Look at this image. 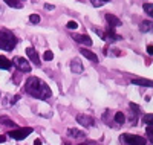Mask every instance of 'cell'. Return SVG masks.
<instances>
[{
  "label": "cell",
  "instance_id": "6da1fadb",
  "mask_svg": "<svg viewBox=\"0 0 153 145\" xmlns=\"http://www.w3.org/2000/svg\"><path fill=\"white\" fill-rule=\"evenodd\" d=\"M25 90H26V93H29L32 98L42 99V101H48L52 96V92H51L49 86L37 76L28 78L26 83H25Z\"/></svg>",
  "mask_w": 153,
  "mask_h": 145
},
{
  "label": "cell",
  "instance_id": "7a4b0ae2",
  "mask_svg": "<svg viewBox=\"0 0 153 145\" xmlns=\"http://www.w3.org/2000/svg\"><path fill=\"white\" fill-rule=\"evenodd\" d=\"M17 44V38L8 29H0V47L5 50H12Z\"/></svg>",
  "mask_w": 153,
  "mask_h": 145
},
{
  "label": "cell",
  "instance_id": "3957f363",
  "mask_svg": "<svg viewBox=\"0 0 153 145\" xmlns=\"http://www.w3.org/2000/svg\"><path fill=\"white\" fill-rule=\"evenodd\" d=\"M120 141L123 142V145H146L147 141L143 136L138 135H121Z\"/></svg>",
  "mask_w": 153,
  "mask_h": 145
},
{
  "label": "cell",
  "instance_id": "277c9868",
  "mask_svg": "<svg viewBox=\"0 0 153 145\" xmlns=\"http://www.w3.org/2000/svg\"><path fill=\"white\" fill-rule=\"evenodd\" d=\"M32 128L31 127H25V128H19V130H12L11 133H9V138L12 139H16V141H22L25 138H28L31 133H32Z\"/></svg>",
  "mask_w": 153,
  "mask_h": 145
},
{
  "label": "cell",
  "instance_id": "5b68a950",
  "mask_svg": "<svg viewBox=\"0 0 153 145\" xmlns=\"http://www.w3.org/2000/svg\"><path fill=\"white\" fill-rule=\"evenodd\" d=\"M76 121H78V124L83 125V127H94L95 125L94 118L89 116V115H84V113H80L78 116H76Z\"/></svg>",
  "mask_w": 153,
  "mask_h": 145
},
{
  "label": "cell",
  "instance_id": "8992f818",
  "mask_svg": "<svg viewBox=\"0 0 153 145\" xmlns=\"http://www.w3.org/2000/svg\"><path fill=\"white\" fill-rule=\"evenodd\" d=\"M14 64L17 66L22 72H25V73L31 72V64L28 63V60H25L23 57H16L14 58Z\"/></svg>",
  "mask_w": 153,
  "mask_h": 145
},
{
  "label": "cell",
  "instance_id": "52a82bcc",
  "mask_svg": "<svg viewBox=\"0 0 153 145\" xmlns=\"http://www.w3.org/2000/svg\"><path fill=\"white\" fill-rule=\"evenodd\" d=\"M26 55H28V58L37 66V67H40V66H42V60H40V57H38L37 50H35L34 47H26Z\"/></svg>",
  "mask_w": 153,
  "mask_h": 145
},
{
  "label": "cell",
  "instance_id": "ba28073f",
  "mask_svg": "<svg viewBox=\"0 0 153 145\" xmlns=\"http://www.w3.org/2000/svg\"><path fill=\"white\" fill-rule=\"evenodd\" d=\"M72 38H74L75 41L81 43V44H86V46H92V38L89 37V35H86V34H74V35H72Z\"/></svg>",
  "mask_w": 153,
  "mask_h": 145
},
{
  "label": "cell",
  "instance_id": "9c48e42d",
  "mask_svg": "<svg viewBox=\"0 0 153 145\" xmlns=\"http://www.w3.org/2000/svg\"><path fill=\"white\" fill-rule=\"evenodd\" d=\"M106 21L109 23V28H112V29L120 28V26L123 24L121 20H120L117 16H113V14H106Z\"/></svg>",
  "mask_w": 153,
  "mask_h": 145
},
{
  "label": "cell",
  "instance_id": "30bf717a",
  "mask_svg": "<svg viewBox=\"0 0 153 145\" xmlns=\"http://www.w3.org/2000/svg\"><path fill=\"white\" fill-rule=\"evenodd\" d=\"M71 70H72L74 73H76V75L83 73V64H81V61L76 60V58H74V60L71 61Z\"/></svg>",
  "mask_w": 153,
  "mask_h": 145
},
{
  "label": "cell",
  "instance_id": "8fae6325",
  "mask_svg": "<svg viewBox=\"0 0 153 145\" xmlns=\"http://www.w3.org/2000/svg\"><path fill=\"white\" fill-rule=\"evenodd\" d=\"M80 52H81V55H83V57H86L87 60H91V61H94V63H97V61H98V55H97V54H94L92 50L81 47V49H80Z\"/></svg>",
  "mask_w": 153,
  "mask_h": 145
},
{
  "label": "cell",
  "instance_id": "7c38bea8",
  "mask_svg": "<svg viewBox=\"0 0 153 145\" xmlns=\"http://www.w3.org/2000/svg\"><path fill=\"white\" fill-rule=\"evenodd\" d=\"M68 136L74 138V139H83V138H86V133H83L81 130H76V128H69L68 130Z\"/></svg>",
  "mask_w": 153,
  "mask_h": 145
},
{
  "label": "cell",
  "instance_id": "4fadbf2b",
  "mask_svg": "<svg viewBox=\"0 0 153 145\" xmlns=\"http://www.w3.org/2000/svg\"><path fill=\"white\" fill-rule=\"evenodd\" d=\"M132 84L141 86V87H152V80H143V78H135L132 80Z\"/></svg>",
  "mask_w": 153,
  "mask_h": 145
},
{
  "label": "cell",
  "instance_id": "5bb4252c",
  "mask_svg": "<svg viewBox=\"0 0 153 145\" xmlns=\"http://www.w3.org/2000/svg\"><path fill=\"white\" fill-rule=\"evenodd\" d=\"M139 31L141 32H150L152 31V20H146L139 23Z\"/></svg>",
  "mask_w": 153,
  "mask_h": 145
},
{
  "label": "cell",
  "instance_id": "9a60e30c",
  "mask_svg": "<svg viewBox=\"0 0 153 145\" xmlns=\"http://www.w3.org/2000/svg\"><path fill=\"white\" fill-rule=\"evenodd\" d=\"M0 69H3V70L11 69V60H8L3 55H0Z\"/></svg>",
  "mask_w": 153,
  "mask_h": 145
},
{
  "label": "cell",
  "instance_id": "2e32d148",
  "mask_svg": "<svg viewBox=\"0 0 153 145\" xmlns=\"http://www.w3.org/2000/svg\"><path fill=\"white\" fill-rule=\"evenodd\" d=\"M5 3L11 8H16V9H22L23 8V3L20 2V0H5Z\"/></svg>",
  "mask_w": 153,
  "mask_h": 145
},
{
  "label": "cell",
  "instance_id": "e0dca14e",
  "mask_svg": "<svg viewBox=\"0 0 153 145\" xmlns=\"http://www.w3.org/2000/svg\"><path fill=\"white\" fill-rule=\"evenodd\" d=\"M106 35H109V37H107V40H110V41H118V40H121V35L115 34L112 28H109V31L106 32Z\"/></svg>",
  "mask_w": 153,
  "mask_h": 145
},
{
  "label": "cell",
  "instance_id": "ac0fdd59",
  "mask_svg": "<svg viewBox=\"0 0 153 145\" xmlns=\"http://www.w3.org/2000/svg\"><path fill=\"white\" fill-rule=\"evenodd\" d=\"M115 122H117L118 125H123L126 122V116L123 112H118V113H115Z\"/></svg>",
  "mask_w": 153,
  "mask_h": 145
},
{
  "label": "cell",
  "instance_id": "d6986e66",
  "mask_svg": "<svg viewBox=\"0 0 153 145\" xmlns=\"http://www.w3.org/2000/svg\"><path fill=\"white\" fill-rule=\"evenodd\" d=\"M0 124L8 125V127H16V122H14V121H11L8 116H0Z\"/></svg>",
  "mask_w": 153,
  "mask_h": 145
},
{
  "label": "cell",
  "instance_id": "ffe728a7",
  "mask_svg": "<svg viewBox=\"0 0 153 145\" xmlns=\"http://www.w3.org/2000/svg\"><path fill=\"white\" fill-rule=\"evenodd\" d=\"M29 21H31V24L40 23V16H38V14H31V16H29Z\"/></svg>",
  "mask_w": 153,
  "mask_h": 145
},
{
  "label": "cell",
  "instance_id": "44dd1931",
  "mask_svg": "<svg viewBox=\"0 0 153 145\" xmlns=\"http://www.w3.org/2000/svg\"><path fill=\"white\" fill-rule=\"evenodd\" d=\"M143 8H144V11L147 12V14L152 17V14H153V5L149 2V3H144V6H143Z\"/></svg>",
  "mask_w": 153,
  "mask_h": 145
},
{
  "label": "cell",
  "instance_id": "7402d4cb",
  "mask_svg": "<svg viewBox=\"0 0 153 145\" xmlns=\"http://www.w3.org/2000/svg\"><path fill=\"white\" fill-rule=\"evenodd\" d=\"M43 58H45L46 61H51V60H54V52H51V50H46V52H45V55H43Z\"/></svg>",
  "mask_w": 153,
  "mask_h": 145
},
{
  "label": "cell",
  "instance_id": "603a6c76",
  "mask_svg": "<svg viewBox=\"0 0 153 145\" xmlns=\"http://www.w3.org/2000/svg\"><path fill=\"white\" fill-rule=\"evenodd\" d=\"M66 28H68V29H76V28H78V23L74 21V20H71V21L66 24Z\"/></svg>",
  "mask_w": 153,
  "mask_h": 145
},
{
  "label": "cell",
  "instance_id": "cb8c5ba5",
  "mask_svg": "<svg viewBox=\"0 0 153 145\" xmlns=\"http://www.w3.org/2000/svg\"><path fill=\"white\" fill-rule=\"evenodd\" d=\"M95 32L100 35V38H101V40H107V38H106V32H104V31H101V29L95 28Z\"/></svg>",
  "mask_w": 153,
  "mask_h": 145
},
{
  "label": "cell",
  "instance_id": "d4e9b609",
  "mask_svg": "<svg viewBox=\"0 0 153 145\" xmlns=\"http://www.w3.org/2000/svg\"><path fill=\"white\" fill-rule=\"evenodd\" d=\"M130 110H132V112H135V113H139V112H141L139 105H138V104H133V102H130Z\"/></svg>",
  "mask_w": 153,
  "mask_h": 145
},
{
  "label": "cell",
  "instance_id": "484cf974",
  "mask_svg": "<svg viewBox=\"0 0 153 145\" xmlns=\"http://www.w3.org/2000/svg\"><path fill=\"white\" fill-rule=\"evenodd\" d=\"M152 119H153V115H152V113H149V115L144 116V121H146L147 125H152Z\"/></svg>",
  "mask_w": 153,
  "mask_h": 145
},
{
  "label": "cell",
  "instance_id": "4316f807",
  "mask_svg": "<svg viewBox=\"0 0 153 145\" xmlns=\"http://www.w3.org/2000/svg\"><path fill=\"white\" fill-rule=\"evenodd\" d=\"M91 3H92L95 8H100V6H103V5H104L103 2H101V0H91Z\"/></svg>",
  "mask_w": 153,
  "mask_h": 145
},
{
  "label": "cell",
  "instance_id": "83f0119b",
  "mask_svg": "<svg viewBox=\"0 0 153 145\" xmlns=\"http://www.w3.org/2000/svg\"><path fill=\"white\" fill-rule=\"evenodd\" d=\"M147 135H149V139L150 142L153 141V131H152V125H147Z\"/></svg>",
  "mask_w": 153,
  "mask_h": 145
},
{
  "label": "cell",
  "instance_id": "f1b7e54d",
  "mask_svg": "<svg viewBox=\"0 0 153 145\" xmlns=\"http://www.w3.org/2000/svg\"><path fill=\"white\" fill-rule=\"evenodd\" d=\"M45 9H48V11H52V9H55V6H54V5H49V3H46V5H45Z\"/></svg>",
  "mask_w": 153,
  "mask_h": 145
},
{
  "label": "cell",
  "instance_id": "f546056e",
  "mask_svg": "<svg viewBox=\"0 0 153 145\" xmlns=\"http://www.w3.org/2000/svg\"><path fill=\"white\" fill-rule=\"evenodd\" d=\"M152 47H153L152 44H149V46H147V52H149V55H152V54H153V49H152Z\"/></svg>",
  "mask_w": 153,
  "mask_h": 145
},
{
  "label": "cell",
  "instance_id": "4dcf8cb0",
  "mask_svg": "<svg viewBox=\"0 0 153 145\" xmlns=\"http://www.w3.org/2000/svg\"><path fill=\"white\" fill-rule=\"evenodd\" d=\"M5 141H6V136H3V135H2V136H0V144H3Z\"/></svg>",
  "mask_w": 153,
  "mask_h": 145
},
{
  "label": "cell",
  "instance_id": "1f68e13d",
  "mask_svg": "<svg viewBox=\"0 0 153 145\" xmlns=\"http://www.w3.org/2000/svg\"><path fill=\"white\" fill-rule=\"evenodd\" d=\"M34 145H42V141H40V139H35V141H34Z\"/></svg>",
  "mask_w": 153,
  "mask_h": 145
},
{
  "label": "cell",
  "instance_id": "d6a6232c",
  "mask_svg": "<svg viewBox=\"0 0 153 145\" xmlns=\"http://www.w3.org/2000/svg\"><path fill=\"white\" fill-rule=\"evenodd\" d=\"M2 14H3V8H2V6H0V16H2Z\"/></svg>",
  "mask_w": 153,
  "mask_h": 145
},
{
  "label": "cell",
  "instance_id": "836d02e7",
  "mask_svg": "<svg viewBox=\"0 0 153 145\" xmlns=\"http://www.w3.org/2000/svg\"><path fill=\"white\" fill-rule=\"evenodd\" d=\"M65 145H69V144H65ZM80 145H86V144H80Z\"/></svg>",
  "mask_w": 153,
  "mask_h": 145
}]
</instances>
